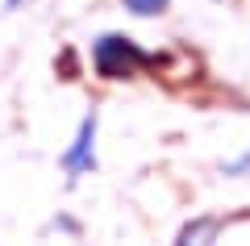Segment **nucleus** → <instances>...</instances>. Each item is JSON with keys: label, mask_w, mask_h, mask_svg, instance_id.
<instances>
[{"label": "nucleus", "mask_w": 250, "mask_h": 246, "mask_svg": "<svg viewBox=\"0 0 250 246\" xmlns=\"http://www.w3.org/2000/svg\"><path fill=\"white\" fill-rule=\"evenodd\" d=\"M159 63V54H150L138 38L129 34H117V29H108V34L92 38V71H96L100 79H138L146 75V71Z\"/></svg>", "instance_id": "nucleus-1"}, {"label": "nucleus", "mask_w": 250, "mask_h": 246, "mask_svg": "<svg viewBox=\"0 0 250 246\" xmlns=\"http://www.w3.org/2000/svg\"><path fill=\"white\" fill-rule=\"evenodd\" d=\"M96 130H100V117H96V109H92V113H83L71 146L59 155L67 179H80V176H88V171H96Z\"/></svg>", "instance_id": "nucleus-2"}, {"label": "nucleus", "mask_w": 250, "mask_h": 246, "mask_svg": "<svg viewBox=\"0 0 250 246\" xmlns=\"http://www.w3.org/2000/svg\"><path fill=\"white\" fill-rule=\"evenodd\" d=\"M217 238H221V221L217 217H192L175 234V246H217Z\"/></svg>", "instance_id": "nucleus-3"}, {"label": "nucleus", "mask_w": 250, "mask_h": 246, "mask_svg": "<svg viewBox=\"0 0 250 246\" xmlns=\"http://www.w3.org/2000/svg\"><path fill=\"white\" fill-rule=\"evenodd\" d=\"M121 9L129 17H163L171 9V0H121Z\"/></svg>", "instance_id": "nucleus-4"}, {"label": "nucleus", "mask_w": 250, "mask_h": 246, "mask_svg": "<svg viewBox=\"0 0 250 246\" xmlns=\"http://www.w3.org/2000/svg\"><path fill=\"white\" fill-rule=\"evenodd\" d=\"M250 171V146L242 150L238 158H229V163H221V176H246Z\"/></svg>", "instance_id": "nucleus-5"}, {"label": "nucleus", "mask_w": 250, "mask_h": 246, "mask_svg": "<svg viewBox=\"0 0 250 246\" xmlns=\"http://www.w3.org/2000/svg\"><path fill=\"white\" fill-rule=\"evenodd\" d=\"M4 4H9V9H17V4H21V0H4Z\"/></svg>", "instance_id": "nucleus-6"}]
</instances>
